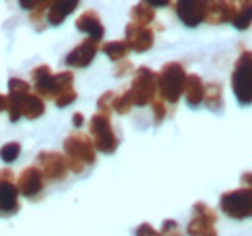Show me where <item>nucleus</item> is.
Segmentation results:
<instances>
[{
  "label": "nucleus",
  "mask_w": 252,
  "mask_h": 236,
  "mask_svg": "<svg viewBox=\"0 0 252 236\" xmlns=\"http://www.w3.org/2000/svg\"><path fill=\"white\" fill-rule=\"evenodd\" d=\"M33 89L41 99H57L63 93L74 89V74L70 70H64L61 74H53L47 64L35 66L32 70Z\"/></svg>",
  "instance_id": "f257e3e1"
},
{
  "label": "nucleus",
  "mask_w": 252,
  "mask_h": 236,
  "mask_svg": "<svg viewBox=\"0 0 252 236\" xmlns=\"http://www.w3.org/2000/svg\"><path fill=\"white\" fill-rule=\"evenodd\" d=\"M64 157H66V165L70 173L74 175L84 173V169L94 165L97 159V151H95L92 138L82 132L70 134L64 140Z\"/></svg>",
  "instance_id": "f03ea898"
},
{
  "label": "nucleus",
  "mask_w": 252,
  "mask_h": 236,
  "mask_svg": "<svg viewBox=\"0 0 252 236\" xmlns=\"http://www.w3.org/2000/svg\"><path fill=\"white\" fill-rule=\"evenodd\" d=\"M187 70L181 62H167L163 64L161 72L158 74V93L159 99H163L165 103H179V99L183 97V89L187 82Z\"/></svg>",
  "instance_id": "7ed1b4c3"
},
{
  "label": "nucleus",
  "mask_w": 252,
  "mask_h": 236,
  "mask_svg": "<svg viewBox=\"0 0 252 236\" xmlns=\"http://www.w3.org/2000/svg\"><path fill=\"white\" fill-rule=\"evenodd\" d=\"M231 88L239 105H252V51H243L231 74Z\"/></svg>",
  "instance_id": "20e7f679"
},
{
  "label": "nucleus",
  "mask_w": 252,
  "mask_h": 236,
  "mask_svg": "<svg viewBox=\"0 0 252 236\" xmlns=\"http://www.w3.org/2000/svg\"><path fill=\"white\" fill-rule=\"evenodd\" d=\"M126 91H128L134 107L152 105L154 99L158 97V74L148 66H140L134 74L130 88Z\"/></svg>",
  "instance_id": "39448f33"
},
{
  "label": "nucleus",
  "mask_w": 252,
  "mask_h": 236,
  "mask_svg": "<svg viewBox=\"0 0 252 236\" xmlns=\"http://www.w3.org/2000/svg\"><path fill=\"white\" fill-rule=\"evenodd\" d=\"M6 111L12 122H18L20 118H28V120H35V118L45 115V101L37 95V93H22V95H6Z\"/></svg>",
  "instance_id": "423d86ee"
},
{
  "label": "nucleus",
  "mask_w": 252,
  "mask_h": 236,
  "mask_svg": "<svg viewBox=\"0 0 252 236\" xmlns=\"http://www.w3.org/2000/svg\"><path fill=\"white\" fill-rule=\"evenodd\" d=\"M90 138L94 142L95 151H101L105 155L115 153L119 148V138L113 130L111 117H107V115L95 113L92 117V120H90Z\"/></svg>",
  "instance_id": "0eeeda50"
},
{
  "label": "nucleus",
  "mask_w": 252,
  "mask_h": 236,
  "mask_svg": "<svg viewBox=\"0 0 252 236\" xmlns=\"http://www.w3.org/2000/svg\"><path fill=\"white\" fill-rule=\"evenodd\" d=\"M220 209L227 217L237 219V221L252 217V190H249V188H237V190L221 194Z\"/></svg>",
  "instance_id": "6e6552de"
},
{
  "label": "nucleus",
  "mask_w": 252,
  "mask_h": 236,
  "mask_svg": "<svg viewBox=\"0 0 252 236\" xmlns=\"http://www.w3.org/2000/svg\"><path fill=\"white\" fill-rule=\"evenodd\" d=\"M35 167L41 171V175L49 182H61L68 175L66 157L57 151H41L35 159Z\"/></svg>",
  "instance_id": "1a4fd4ad"
},
{
  "label": "nucleus",
  "mask_w": 252,
  "mask_h": 236,
  "mask_svg": "<svg viewBox=\"0 0 252 236\" xmlns=\"http://www.w3.org/2000/svg\"><path fill=\"white\" fill-rule=\"evenodd\" d=\"M16 188H18L20 196H24L28 200H35L43 192V188H45V178H43L41 171L35 165L26 167L20 173L18 180H16Z\"/></svg>",
  "instance_id": "9d476101"
},
{
  "label": "nucleus",
  "mask_w": 252,
  "mask_h": 236,
  "mask_svg": "<svg viewBox=\"0 0 252 236\" xmlns=\"http://www.w3.org/2000/svg\"><path fill=\"white\" fill-rule=\"evenodd\" d=\"M177 16L179 20L189 26V28H196L202 22H206V12H208V2L206 0H181L175 4Z\"/></svg>",
  "instance_id": "9b49d317"
},
{
  "label": "nucleus",
  "mask_w": 252,
  "mask_h": 236,
  "mask_svg": "<svg viewBox=\"0 0 252 236\" xmlns=\"http://www.w3.org/2000/svg\"><path fill=\"white\" fill-rule=\"evenodd\" d=\"M125 41L128 43L130 51L148 53L156 43V33L152 28H142V26H136L130 22L125 30Z\"/></svg>",
  "instance_id": "f8f14e48"
},
{
  "label": "nucleus",
  "mask_w": 252,
  "mask_h": 236,
  "mask_svg": "<svg viewBox=\"0 0 252 236\" xmlns=\"http://www.w3.org/2000/svg\"><path fill=\"white\" fill-rule=\"evenodd\" d=\"M97 51H99V43L88 37L66 55L64 64L70 66V68H86V66H90L94 62Z\"/></svg>",
  "instance_id": "ddd939ff"
},
{
  "label": "nucleus",
  "mask_w": 252,
  "mask_h": 236,
  "mask_svg": "<svg viewBox=\"0 0 252 236\" xmlns=\"http://www.w3.org/2000/svg\"><path fill=\"white\" fill-rule=\"evenodd\" d=\"M20 211V192L14 180L0 178V217H12Z\"/></svg>",
  "instance_id": "4468645a"
},
{
  "label": "nucleus",
  "mask_w": 252,
  "mask_h": 236,
  "mask_svg": "<svg viewBox=\"0 0 252 236\" xmlns=\"http://www.w3.org/2000/svg\"><path fill=\"white\" fill-rule=\"evenodd\" d=\"M76 30L86 33L90 39H94L97 43H101L103 35H105V28H103V22L99 18V14L95 10H86L78 16L76 20Z\"/></svg>",
  "instance_id": "2eb2a0df"
},
{
  "label": "nucleus",
  "mask_w": 252,
  "mask_h": 236,
  "mask_svg": "<svg viewBox=\"0 0 252 236\" xmlns=\"http://www.w3.org/2000/svg\"><path fill=\"white\" fill-rule=\"evenodd\" d=\"M237 12V2H208V12H206V22L212 26H220V24H229L233 22Z\"/></svg>",
  "instance_id": "dca6fc26"
},
{
  "label": "nucleus",
  "mask_w": 252,
  "mask_h": 236,
  "mask_svg": "<svg viewBox=\"0 0 252 236\" xmlns=\"http://www.w3.org/2000/svg\"><path fill=\"white\" fill-rule=\"evenodd\" d=\"M80 6L78 0H53L47 10V20L51 26H61L64 20Z\"/></svg>",
  "instance_id": "f3484780"
},
{
  "label": "nucleus",
  "mask_w": 252,
  "mask_h": 236,
  "mask_svg": "<svg viewBox=\"0 0 252 236\" xmlns=\"http://www.w3.org/2000/svg\"><path fill=\"white\" fill-rule=\"evenodd\" d=\"M204 93H206V84L202 82V78L198 74H189L187 82H185V89L183 95L187 99L190 107H198L204 103Z\"/></svg>",
  "instance_id": "a211bd4d"
},
{
  "label": "nucleus",
  "mask_w": 252,
  "mask_h": 236,
  "mask_svg": "<svg viewBox=\"0 0 252 236\" xmlns=\"http://www.w3.org/2000/svg\"><path fill=\"white\" fill-rule=\"evenodd\" d=\"M130 18H132V24L142 26V28H150V24H154V20H156V10L148 2H138L132 6Z\"/></svg>",
  "instance_id": "6ab92c4d"
},
{
  "label": "nucleus",
  "mask_w": 252,
  "mask_h": 236,
  "mask_svg": "<svg viewBox=\"0 0 252 236\" xmlns=\"http://www.w3.org/2000/svg\"><path fill=\"white\" fill-rule=\"evenodd\" d=\"M204 105H206L208 111H212V113H221V111H223V88H221V84L212 82V84L206 86Z\"/></svg>",
  "instance_id": "aec40b11"
},
{
  "label": "nucleus",
  "mask_w": 252,
  "mask_h": 236,
  "mask_svg": "<svg viewBox=\"0 0 252 236\" xmlns=\"http://www.w3.org/2000/svg\"><path fill=\"white\" fill-rule=\"evenodd\" d=\"M187 233H189V236H218L216 223L210 221V219L198 217V215H194L190 219L189 227H187Z\"/></svg>",
  "instance_id": "412c9836"
},
{
  "label": "nucleus",
  "mask_w": 252,
  "mask_h": 236,
  "mask_svg": "<svg viewBox=\"0 0 252 236\" xmlns=\"http://www.w3.org/2000/svg\"><path fill=\"white\" fill-rule=\"evenodd\" d=\"M239 31H247L252 28V0L237 2V12L231 22Z\"/></svg>",
  "instance_id": "4be33fe9"
},
{
  "label": "nucleus",
  "mask_w": 252,
  "mask_h": 236,
  "mask_svg": "<svg viewBox=\"0 0 252 236\" xmlns=\"http://www.w3.org/2000/svg\"><path fill=\"white\" fill-rule=\"evenodd\" d=\"M103 53L113 60V62H119V60H125L126 55L130 53V47L125 39H119V41H109L103 45Z\"/></svg>",
  "instance_id": "5701e85b"
},
{
  "label": "nucleus",
  "mask_w": 252,
  "mask_h": 236,
  "mask_svg": "<svg viewBox=\"0 0 252 236\" xmlns=\"http://www.w3.org/2000/svg\"><path fill=\"white\" fill-rule=\"evenodd\" d=\"M20 153H22V146L18 142H8L6 146H2V149H0V159L4 163H14L20 157Z\"/></svg>",
  "instance_id": "b1692460"
},
{
  "label": "nucleus",
  "mask_w": 252,
  "mask_h": 236,
  "mask_svg": "<svg viewBox=\"0 0 252 236\" xmlns=\"http://www.w3.org/2000/svg\"><path fill=\"white\" fill-rule=\"evenodd\" d=\"M132 99L128 95V91L121 93V95H115V101H113V111L119 113V115H128L132 111Z\"/></svg>",
  "instance_id": "393cba45"
},
{
  "label": "nucleus",
  "mask_w": 252,
  "mask_h": 236,
  "mask_svg": "<svg viewBox=\"0 0 252 236\" xmlns=\"http://www.w3.org/2000/svg\"><path fill=\"white\" fill-rule=\"evenodd\" d=\"M113 101H115V93H113V91H105V93L97 99V109H99L97 113L111 117V113H113Z\"/></svg>",
  "instance_id": "a878e982"
},
{
  "label": "nucleus",
  "mask_w": 252,
  "mask_h": 236,
  "mask_svg": "<svg viewBox=\"0 0 252 236\" xmlns=\"http://www.w3.org/2000/svg\"><path fill=\"white\" fill-rule=\"evenodd\" d=\"M192 211H194V215H198V217H204V219H210V221L218 223V213L208 206V204H204V202H196V204L192 206Z\"/></svg>",
  "instance_id": "bb28decb"
},
{
  "label": "nucleus",
  "mask_w": 252,
  "mask_h": 236,
  "mask_svg": "<svg viewBox=\"0 0 252 236\" xmlns=\"http://www.w3.org/2000/svg\"><path fill=\"white\" fill-rule=\"evenodd\" d=\"M8 91H10L12 95H22V93H30V91H32V86H30L26 80H22V78H12V80L8 82Z\"/></svg>",
  "instance_id": "cd10ccee"
},
{
  "label": "nucleus",
  "mask_w": 252,
  "mask_h": 236,
  "mask_svg": "<svg viewBox=\"0 0 252 236\" xmlns=\"http://www.w3.org/2000/svg\"><path fill=\"white\" fill-rule=\"evenodd\" d=\"M152 111H154V122H156V124H161V122L167 118V105H165V101L159 99V97L154 99Z\"/></svg>",
  "instance_id": "c85d7f7f"
},
{
  "label": "nucleus",
  "mask_w": 252,
  "mask_h": 236,
  "mask_svg": "<svg viewBox=\"0 0 252 236\" xmlns=\"http://www.w3.org/2000/svg\"><path fill=\"white\" fill-rule=\"evenodd\" d=\"M161 236H185V235H183V231H181V227H179V223H177V221L167 219V221H163Z\"/></svg>",
  "instance_id": "c756f323"
},
{
  "label": "nucleus",
  "mask_w": 252,
  "mask_h": 236,
  "mask_svg": "<svg viewBox=\"0 0 252 236\" xmlns=\"http://www.w3.org/2000/svg\"><path fill=\"white\" fill-rule=\"evenodd\" d=\"M134 70V64L130 62L128 59L125 60H119L117 64H115V70H113V76L115 78H125V76H128L130 72Z\"/></svg>",
  "instance_id": "7c9ffc66"
},
{
  "label": "nucleus",
  "mask_w": 252,
  "mask_h": 236,
  "mask_svg": "<svg viewBox=\"0 0 252 236\" xmlns=\"http://www.w3.org/2000/svg\"><path fill=\"white\" fill-rule=\"evenodd\" d=\"M76 99H78V93H76V89H70V91H66V93H63L61 97H57V99H55V105H57L59 109H64V107L72 105Z\"/></svg>",
  "instance_id": "2f4dec72"
},
{
  "label": "nucleus",
  "mask_w": 252,
  "mask_h": 236,
  "mask_svg": "<svg viewBox=\"0 0 252 236\" xmlns=\"http://www.w3.org/2000/svg\"><path fill=\"white\" fill-rule=\"evenodd\" d=\"M136 236H161V233H158L150 223H142L136 229Z\"/></svg>",
  "instance_id": "473e14b6"
},
{
  "label": "nucleus",
  "mask_w": 252,
  "mask_h": 236,
  "mask_svg": "<svg viewBox=\"0 0 252 236\" xmlns=\"http://www.w3.org/2000/svg\"><path fill=\"white\" fill-rule=\"evenodd\" d=\"M43 4H45V0H22V2H20V6L26 8V10H30V12L37 10V8H41Z\"/></svg>",
  "instance_id": "72a5a7b5"
},
{
  "label": "nucleus",
  "mask_w": 252,
  "mask_h": 236,
  "mask_svg": "<svg viewBox=\"0 0 252 236\" xmlns=\"http://www.w3.org/2000/svg\"><path fill=\"white\" fill-rule=\"evenodd\" d=\"M241 182H243V188H249V190H252V171H249V173H243Z\"/></svg>",
  "instance_id": "f704fd0d"
},
{
  "label": "nucleus",
  "mask_w": 252,
  "mask_h": 236,
  "mask_svg": "<svg viewBox=\"0 0 252 236\" xmlns=\"http://www.w3.org/2000/svg\"><path fill=\"white\" fill-rule=\"evenodd\" d=\"M72 124H74V128H82L84 126V115L82 113H74L72 115Z\"/></svg>",
  "instance_id": "c9c22d12"
},
{
  "label": "nucleus",
  "mask_w": 252,
  "mask_h": 236,
  "mask_svg": "<svg viewBox=\"0 0 252 236\" xmlns=\"http://www.w3.org/2000/svg\"><path fill=\"white\" fill-rule=\"evenodd\" d=\"M0 178H2V180H14V171L8 169V167L2 169V171H0Z\"/></svg>",
  "instance_id": "e433bc0d"
},
{
  "label": "nucleus",
  "mask_w": 252,
  "mask_h": 236,
  "mask_svg": "<svg viewBox=\"0 0 252 236\" xmlns=\"http://www.w3.org/2000/svg\"><path fill=\"white\" fill-rule=\"evenodd\" d=\"M148 4L156 10V8H161V6H169L171 2H169V0H148Z\"/></svg>",
  "instance_id": "4c0bfd02"
},
{
  "label": "nucleus",
  "mask_w": 252,
  "mask_h": 236,
  "mask_svg": "<svg viewBox=\"0 0 252 236\" xmlns=\"http://www.w3.org/2000/svg\"><path fill=\"white\" fill-rule=\"evenodd\" d=\"M6 109V95H0V113Z\"/></svg>",
  "instance_id": "58836bf2"
}]
</instances>
